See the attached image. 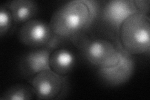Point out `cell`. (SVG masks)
Returning <instances> with one entry per match:
<instances>
[{
	"instance_id": "obj_1",
	"label": "cell",
	"mask_w": 150,
	"mask_h": 100,
	"mask_svg": "<svg viewBox=\"0 0 150 100\" xmlns=\"http://www.w3.org/2000/svg\"><path fill=\"white\" fill-rule=\"evenodd\" d=\"M96 1L74 0L58 8L51 18L53 33L63 39L84 32L90 26L96 15Z\"/></svg>"
},
{
	"instance_id": "obj_2",
	"label": "cell",
	"mask_w": 150,
	"mask_h": 100,
	"mask_svg": "<svg viewBox=\"0 0 150 100\" xmlns=\"http://www.w3.org/2000/svg\"><path fill=\"white\" fill-rule=\"evenodd\" d=\"M121 47L128 53L140 55L149 51L150 19L136 13L129 16L119 28Z\"/></svg>"
},
{
	"instance_id": "obj_3",
	"label": "cell",
	"mask_w": 150,
	"mask_h": 100,
	"mask_svg": "<svg viewBox=\"0 0 150 100\" xmlns=\"http://www.w3.org/2000/svg\"><path fill=\"white\" fill-rule=\"evenodd\" d=\"M36 96L40 99H59L63 98L68 90L66 77L56 73L50 69L41 71L31 80Z\"/></svg>"
},
{
	"instance_id": "obj_4",
	"label": "cell",
	"mask_w": 150,
	"mask_h": 100,
	"mask_svg": "<svg viewBox=\"0 0 150 100\" xmlns=\"http://www.w3.org/2000/svg\"><path fill=\"white\" fill-rule=\"evenodd\" d=\"M55 37L50 23L39 19H33L23 24L18 31L21 43L35 49L48 47Z\"/></svg>"
},
{
	"instance_id": "obj_5",
	"label": "cell",
	"mask_w": 150,
	"mask_h": 100,
	"mask_svg": "<svg viewBox=\"0 0 150 100\" xmlns=\"http://www.w3.org/2000/svg\"><path fill=\"white\" fill-rule=\"evenodd\" d=\"M83 54L91 64L99 69L112 67L121 58L119 46L105 39L91 40Z\"/></svg>"
},
{
	"instance_id": "obj_6",
	"label": "cell",
	"mask_w": 150,
	"mask_h": 100,
	"mask_svg": "<svg viewBox=\"0 0 150 100\" xmlns=\"http://www.w3.org/2000/svg\"><path fill=\"white\" fill-rule=\"evenodd\" d=\"M121 58L119 63L112 67L98 70V74L102 80L110 86L121 85L132 77L134 70V63L131 55L119 46Z\"/></svg>"
},
{
	"instance_id": "obj_7",
	"label": "cell",
	"mask_w": 150,
	"mask_h": 100,
	"mask_svg": "<svg viewBox=\"0 0 150 100\" xmlns=\"http://www.w3.org/2000/svg\"><path fill=\"white\" fill-rule=\"evenodd\" d=\"M53 50L48 47L35 48L27 53L20 63V70L25 78L31 80L41 71L49 70L50 55Z\"/></svg>"
},
{
	"instance_id": "obj_8",
	"label": "cell",
	"mask_w": 150,
	"mask_h": 100,
	"mask_svg": "<svg viewBox=\"0 0 150 100\" xmlns=\"http://www.w3.org/2000/svg\"><path fill=\"white\" fill-rule=\"evenodd\" d=\"M136 13L138 12L133 0H112L105 4L103 11V19L119 30L126 19Z\"/></svg>"
},
{
	"instance_id": "obj_9",
	"label": "cell",
	"mask_w": 150,
	"mask_h": 100,
	"mask_svg": "<svg viewBox=\"0 0 150 100\" xmlns=\"http://www.w3.org/2000/svg\"><path fill=\"white\" fill-rule=\"evenodd\" d=\"M76 59L72 52L66 48L53 50L50 55L49 66L51 70L61 76L67 77L73 70Z\"/></svg>"
},
{
	"instance_id": "obj_10",
	"label": "cell",
	"mask_w": 150,
	"mask_h": 100,
	"mask_svg": "<svg viewBox=\"0 0 150 100\" xmlns=\"http://www.w3.org/2000/svg\"><path fill=\"white\" fill-rule=\"evenodd\" d=\"M6 4L11 12L13 23L17 25H23L35 19L38 11L37 3L31 0H14Z\"/></svg>"
},
{
	"instance_id": "obj_11",
	"label": "cell",
	"mask_w": 150,
	"mask_h": 100,
	"mask_svg": "<svg viewBox=\"0 0 150 100\" xmlns=\"http://www.w3.org/2000/svg\"><path fill=\"white\" fill-rule=\"evenodd\" d=\"M35 96V92L31 84H18L9 87L4 91L0 100H30Z\"/></svg>"
},
{
	"instance_id": "obj_12",
	"label": "cell",
	"mask_w": 150,
	"mask_h": 100,
	"mask_svg": "<svg viewBox=\"0 0 150 100\" xmlns=\"http://www.w3.org/2000/svg\"><path fill=\"white\" fill-rule=\"evenodd\" d=\"M13 23L12 15L7 4L1 6L0 11V35L2 37L8 32Z\"/></svg>"
},
{
	"instance_id": "obj_13",
	"label": "cell",
	"mask_w": 150,
	"mask_h": 100,
	"mask_svg": "<svg viewBox=\"0 0 150 100\" xmlns=\"http://www.w3.org/2000/svg\"><path fill=\"white\" fill-rule=\"evenodd\" d=\"M69 40H71L73 44L83 53H84V51L86 50L91 41L90 38L86 34H84V32L79 33L78 34L73 35V36L70 37Z\"/></svg>"
},
{
	"instance_id": "obj_14",
	"label": "cell",
	"mask_w": 150,
	"mask_h": 100,
	"mask_svg": "<svg viewBox=\"0 0 150 100\" xmlns=\"http://www.w3.org/2000/svg\"><path fill=\"white\" fill-rule=\"evenodd\" d=\"M133 1L138 13L148 16L150 4L149 0H133Z\"/></svg>"
}]
</instances>
